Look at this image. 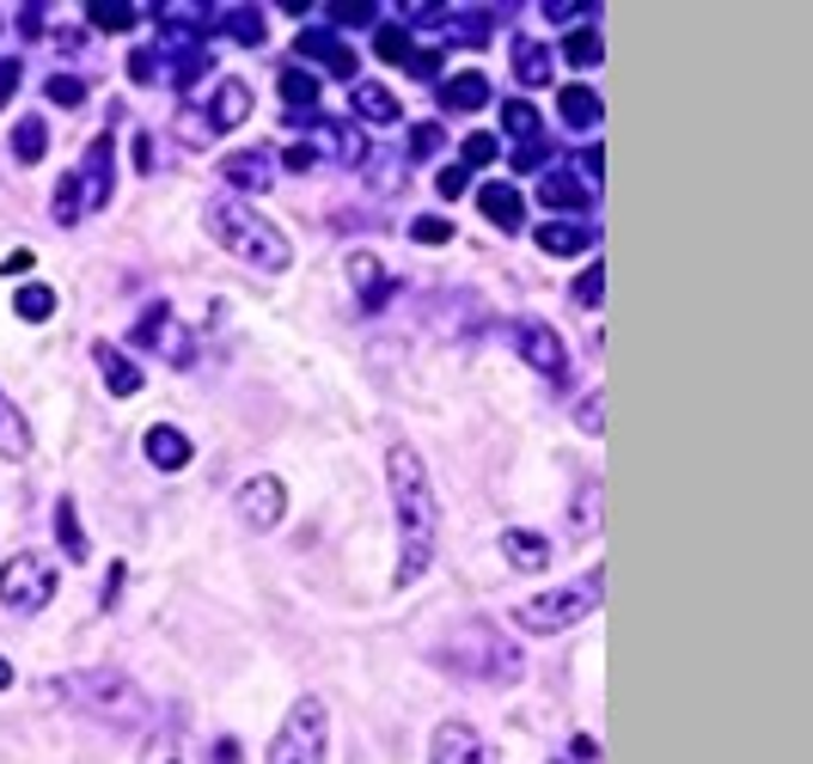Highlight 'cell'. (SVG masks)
Instances as JSON below:
<instances>
[{
	"mask_svg": "<svg viewBox=\"0 0 813 764\" xmlns=\"http://www.w3.org/2000/svg\"><path fill=\"white\" fill-rule=\"evenodd\" d=\"M386 484H392V514H398V587H416L434 563V544H441V508H434L422 453L398 441L386 453Z\"/></svg>",
	"mask_w": 813,
	"mask_h": 764,
	"instance_id": "1",
	"label": "cell"
},
{
	"mask_svg": "<svg viewBox=\"0 0 813 764\" xmlns=\"http://www.w3.org/2000/svg\"><path fill=\"white\" fill-rule=\"evenodd\" d=\"M202 226L214 233V245H226V257H239V264H251V269H288L294 264V245H288V233H282L276 221H263L251 202H239V197H214L209 209H202Z\"/></svg>",
	"mask_w": 813,
	"mask_h": 764,
	"instance_id": "2",
	"label": "cell"
},
{
	"mask_svg": "<svg viewBox=\"0 0 813 764\" xmlns=\"http://www.w3.org/2000/svg\"><path fill=\"white\" fill-rule=\"evenodd\" d=\"M441 667L460 672V679H472V686H508V679H520V648H514L496 624L477 618V624H465V630L446 636Z\"/></svg>",
	"mask_w": 813,
	"mask_h": 764,
	"instance_id": "3",
	"label": "cell"
},
{
	"mask_svg": "<svg viewBox=\"0 0 813 764\" xmlns=\"http://www.w3.org/2000/svg\"><path fill=\"white\" fill-rule=\"evenodd\" d=\"M110 190H117V141L110 135H98L93 147H86V159H80L74 172L62 178V190H55V226H74L80 214H93L110 202Z\"/></svg>",
	"mask_w": 813,
	"mask_h": 764,
	"instance_id": "4",
	"label": "cell"
},
{
	"mask_svg": "<svg viewBox=\"0 0 813 764\" xmlns=\"http://www.w3.org/2000/svg\"><path fill=\"white\" fill-rule=\"evenodd\" d=\"M600 593H605V569H588L576 587H551V593L520 599V606H514V624H520L526 636H557V630L588 618V612L600 606Z\"/></svg>",
	"mask_w": 813,
	"mask_h": 764,
	"instance_id": "5",
	"label": "cell"
},
{
	"mask_svg": "<svg viewBox=\"0 0 813 764\" xmlns=\"http://www.w3.org/2000/svg\"><path fill=\"white\" fill-rule=\"evenodd\" d=\"M330 746V710L325 698H294L282 715L276 740H270V764H325Z\"/></svg>",
	"mask_w": 813,
	"mask_h": 764,
	"instance_id": "6",
	"label": "cell"
},
{
	"mask_svg": "<svg viewBox=\"0 0 813 764\" xmlns=\"http://www.w3.org/2000/svg\"><path fill=\"white\" fill-rule=\"evenodd\" d=\"M67 703L98 715V722H110V728L141 722V691H135L123 672H74V679H67Z\"/></svg>",
	"mask_w": 813,
	"mask_h": 764,
	"instance_id": "7",
	"label": "cell"
},
{
	"mask_svg": "<svg viewBox=\"0 0 813 764\" xmlns=\"http://www.w3.org/2000/svg\"><path fill=\"white\" fill-rule=\"evenodd\" d=\"M55 599V563L43 551H19L0 563V606L7 612H43Z\"/></svg>",
	"mask_w": 813,
	"mask_h": 764,
	"instance_id": "8",
	"label": "cell"
},
{
	"mask_svg": "<svg viewBox=\"0 0 813 764\" xmlns=\"http://www.w3.org/2000/svg\"><path fill=\"white\" fill-rule=\"evenodd\" d=\"M514 349H520V361L532 373H545V380H569V343L545 325V318H520V325H514Z\"/></svg>",
	"mask_w": 813,
	"mask_h": 764,
	"instance_id": "9",
	"label": "cell"
},
{
	"mask_svg": "<svg viewBox=\"0 0 813 764\" xmlns=\"http://www.w3.org/2000/svg\"><path fill=\"white\" fill-rule=\"evenodd\" d=\"M282 514H288V484H282V477L263 471L239 489V520H245L251 532H276Z\"/></svg>",
	"mask_w": 813,
	"mask_h": 764,
	"instance_id": "10",
	"label": "cell"
},
{
	"mask_svg": "<svg viewBox=\"0 0 813 764\" xmlns=\"http://www.w3.org/2000/svg\"><path fill=\"white\" fill-rule=\"evenodd\" d=\"M129 343H135V349H166V361H171V368H190V361H197L190 337H184V330H171V306H166V300H154V306H147V318L129 330Z\"/></svg>",
	"mask_w": 813,
	"mask_h": 764,
	"instance_id": "11",
	"label": "cell"
},
{
	"mask_svg": "<svg viewBox=\"0 0 813 764\" xmlns=\"http://www.w3.org/2000/svg\"><path fill=\"white\" fill-rule=\"evenodd\" d=\"M154 19H159V31H166V50L178 55V50H197V38L202 31H214V7H197V0H166V7H154Z\"/></svg>",
	"mask_w": 813,
	"mask_h": 764,
	"instance_id": "12",
	"label": "cell"
},
{
	"mask_svg": "<svg viewBox=\"0 0 813 764\" xmlns=\"http://www.w3.org/2000/svg\"><path fill=\"white\" fill-rule=\"evenodd\" d=\"M294 50H300L306 62H318L330 79H355V67H361V55H355L349 43L337 38V31H318V25L300 31V38H294Z\"/></svg>",
	"mask_w": 813,
	"mask_h": 764,
	"instance_id": "13",
	"label": "cell"
},
{
	"mask_svg": "<svg viewBox=\"0 0 813 764\" xmlns=\"http://www.w3.org/2000/svg\"><path fill=\"white\" fill-rule=\"evenodd\" d=\"M221 178L233 190H245V197H257V190L276 184V153L270 147H239V153L221 159Z\"/></svg>",
	"mask_w": 813,
	"mask_h": 764,
	"instance_id": "14",
	"label": "cell"
},
{
	"mask_svg": "<svg viewBox=\"0 0 813 764\" xmlns=\"http://www.w3.org/2000/svg\"><path fill=\"white\" fill-rule=\"evenodd\" d=\"M429 764H489V752L472 722H441L434 728V746H429Z\"/></svg>",
	"mask_w": 813,
	"mask_h": 764,
	"instance_id": "15",
	"label": "cell"
},
{
	"mask_svg": "<svg viewBox=\"0 0 813 764\" xmlns=\"http://www.w3.org/2000/svg\"><path fill=\"white\" fill-rule=\"evenodd\" d=\"M489 105V74L484 67H460V74L441 79V110H453V117H472V110Z\"/></svg>",
	"mask_w": 813,
	"mask_h": 764,
	"instance_id": "16",
	"label": "cell"
},
{
	"mask_svg": "<svg viewBox=\"0 0 813 764\" xmlns=\"http://www.w3.org/2000/svg\"><path fill=\"white\" fill-rule=\"evenodd\" d=\"M141 453H147V465H159V471H184L197 447H190L184 428H171V422H154V428L141 435Z\"/></svg>",
	"mask_w": 813,
	"mask_h": 764,
	"instance_id": "17",
	"label": "cell"
},
{
	"mask_svg": "<svg viewBox=\"0 0 813 764\" xmlns=\"http://www.w3.org/2000/svg\"><path fill=\"white\" fill-rule=\"evenodd\" d=\"M538 202L557 209V214H581L593 202V190L581 184L576 172H563V166H545V178H538Z\"/></svg>",
	"mask_w": 813,
	"mask_h": 764,
	"instance_id": "18",
	"label": "cell"
},
{
	"mask_svg": "<svg viewBox=\"0 0 813 764\" xmlns=\"http://www.w3.org/2000/svg\"><path fill=\"white\" fill-rule=\"evenodd\" d=\"M477 209H484V221H496L501 233H520L526 226V197L514 184H484L477 190Z\"/></svg>",
	"mask_w": 813,
	"mask_h": 764,
	"instance_id": "19",
	"label": "cell"
},
{
	"mask_svg": "<svg viewBox=\"0 0 813 764\" xmlns=\"http://www.w3.org/2000/svg\"><path fill=\"white\" fill-rule=\"evenodd\" d=\"M245 117H251V86H245V79H214L209 129H239Z\"/></svg>",
	"mask_w": 813,
	"mask_h": 764,
	"instance_id": "20",
	"label": "cell"
},
{
	"mask_svg": "<svg viewBox=\"0 0 813 764\" xmlns=\"http://www.w3.org/2000/svg\"><path fill=\"white\" fill-rule=\"evenodd\" d=\"M93 361H98V373H105V385H110V397H135L141 392V368H135L129 356H123L117 343H93Z\"/></svg>",
	"mask_w": 813,
	"mask_h": 764,
	"instance_id": "21",
	"label": "cell"
},
{
	"mask_svg": "<svg viewBox=\"0 0 813 764\" xmlns=\"http://www.w3.org/2000/svg\"><path fill=\"white\" fill-rule=\"evenodd\" d=\"M557 117H563V129H600V117H605V105H600V93L593 86H563L557 93Z\"/></svg>",
	"mask_w": 813,
	"mask_h": 764,
	"instance_id": "22",
	"label": "cell"
},
{
	"mask_svg": "<svg viewBox=\"0 0 813 764\" xmlns=\"http://www.w3.org/2000/svg\"><path fill=\"white\" fill-rule=\"evenodd\" d=\"M538 251H545V257H581V251H593V226L545 221V226H538Z\"/></svg>",
	"mask_w": 813,
	"mask_h": 764,
	"instance_id": "23",
	"label": "cell"
},
{
	"mask_svg": "<svg viewBox=\"0 0 813 764\" xmlns=\"http://www.w3.org/2000/svg\"><path fill=\"white\" fill-rule=\"evenodd\" d=\"M501 556H508L514 569H520V575H545V569H551V544L538 539V532H501Z\"/></svg>",
	"mask_w": 813,
	"mask_h": 764,
	"instance_id": "24",
	"label": "cell"
},
{
	"mask_svg": "<svg viewBox=\"0 0 813 764\" xmlns=\"http://www.w3.org/2000/svg\"><path fill=\"white\" fill-rule=\"evenodd\" d=\"M514 79H520L526 93H538V86H551V50L532 38H514Z\"/></svg>",
	"mask_w": 813,
	"mask_h": 764,
	"instance_id": "25",
	"label": "cell"
},
{
	"mask_svg": "<svg viewBox=\"0 0 813 764\" xmlns=\"http://www.w3.org/2000/svg\"><path fill=\"white\" fill-rule=\"evenodd\" d=\"M0 459H31V422L7 392H0Z\"/></svg>",
	"mask_w": 813,
	"mask_h": 764,
	"instance_id": "26",
	"label": "cell"
},
{
	"mask_svg": "<svg viewBox=\"0 0 813 764\" xmlns=\"http://www.w3.org/2000/svg\"><path fill=\"white\" fill-rule=\"evenodd\" d=\"M349 282L361 288V306H386V294H392V282H386V269H380V257H368V251H355L349 257Z\"/></svg>",
	"mask_w": 813,
	"mask_h": 764,
	"instance_id": "27",
	"label": "cell"
},
{
	"mask_svg": "<svg viewBox=\"0 0 813 764\" xmlns=\"http://www.w3.org/2000/svg\"><path fill=\"white\" fill-rule=\"evenodd\" d=\"M355 117L373 123V129H392L404 110H398V98L386 93V86H368V79H361V86H355Z\"/></svg>",
	"mask_w": 813,
	"mask_h": 764,
	"instance_id": "28",
	"label": "cell"
},
{
	"mask_svg": "<svg viewBox=\"0 0 813 764\" xmlns=\"http://www.w3.org/2000/svg\"><path fill=\"white\" fill-rule=\"evenodd\" d=\"M214 31L239 38L245 50H263V38H270V25H263V13H257V7H226V13L214 19Z\"/></svg>",
	"mask_w": 813,
	"mask_h": 764,
	"instance_id": "29",
	"label": "cell"
},
{
	"mask_svg": "<svg viewBox=\"0 0 813 764\" xmlns=\"http://www.w3.org/2000/svg\"><path fill=\"white\" fill-rule=\"evenodd\" d=\"M43 153H50V123H43V117H19L13 123V159H19V166H38Z\"/></svg>",
	"mask_w": 813,
	"mask_h": 764,
	"instance_id": "30",
	"label": "cell"
},
{
	"mask_svg": "<svg viewBox=\"0 0 813 764\" xmlns=\"http://www.w3.org/2000/svg\"><path fill=\"white\" fill-rule=\"evenodd\" d=\"M563 62H569V67H600V62H605V43H600V25H593V19H588V25H576V31L563 38Z\"/></svg>",
	"mask_w": 813,
	"mask_h": 764,
	"instance_id": "31",
	"label": "cell"
},
{
	"mask_svg": "<svg viewBox=\"0 0 813 764\" xmlns=\"http://www.w3.org/2000/svg\"><path fill=\"white\" fill-rule=\"evenodd\" d=\"M318 129H325L318 141L330 147V159H342V166H361V159H368V141H361L349 123H325V117H318Z\"/></svg>",
	"mask_w": 813,
	"mask_h": 764,
	"instance_id": "32",
	"label": "cell"
},
{
	"mask_svg": "<svg viewBox=\"0 0 813 764\" xmlns=\"http://www.w3.org/2000/svg\"><path fill=\"white\" fill-rule=\"evenodd\" d=\"M282 98H288V117H306L318 110V79L306 67H282Z\"/></svg>",
	"mask_w": 813,
	"mask_h": 764,
	"instance_id": "33",
	"label": "cell"
},
{
	"mask_svg": "<svg viewBox=\"0 0 813 764\" xmlns=\"http://www.w3.org/2000/svg\"><path fill=\"white\" fill-rule=\"evenodd\" d=\"M55 539H62V551L74 556V563H86V551H93V544H86V527H80V508H74V501H55Z\"/></svg>",
	"mask_w": 813,
	"mask_h": 764,
	"instance_id": "34",
	"label": "cell"
},
{
	"mask_svg": "<svg viewBox=\"0 0 813 764\" xmlns=\"http://www.w3.org/2000/svg\"><path fill=\"white\" fill-rule=\"evenodd\" d=\"M501 129H508V135H514V141H520V147L545 141V135H538V110L526 105V98H508V105H501Z\"/></svg>",
	"mask_w": 813,
	"mask_h": 764,
	"instance_id": "35",
	"label": "cell"
},
{
	"mask_svg": "<svg viewBox=\"0 0 813 764\" xmlns=\"http://www.w3.org/2000/svg\"><path fill=\"white\" fill-rule=\"evenodd\" d=\"M13 312L25 318V325H43V318L55 312V288H43V282H25V288L13 294Z\"/></svg>",
	"mask_w": 813,
	"mask_h": 764,
	"instance_id": "36",
	"label": "cell"
},
{
	"mask_svg": "<svg viewBox=\"0 0 813 764\" xmlns=\"http://www.w3.org/2000/svg\"><path fill=\"white\" fill-rule=\"evenodd\" d=\"M43 98H50V105H62V110H80L86 98H93V86H86L80 74H50V79H43Z\"/></svg>",
	"mask_w": 813,
	"mask_h": 764,
	"instance_id": "37",
	"label": "cell"
},
{
	"mask_svg": "<svg viewBox=\"0 0 813 764\" xmlns=\"http://www.w3.org/2000/svg\"><path fill=\"white\" fill-rule=\"evenodd\" d=\"M373 55H380V62H398V67H404L410 55H416V43H410V31H404V25H373Z\"/></svg>",
	"mask_w": 813,
	"mask_h": 764,
	"instance_id": "38",
	"label": "cell"
},
{
	"mask_svg": "<svg viewBox=\"0 0 813 764\" xmlns=\"http://www.w3.org/2000/svg\"><path fill=\"white\" fill-rule=\"evenodd\" d=\"M496 153H501V141H496V135H484V129H472V135L460 141V166H465V172H484V166H496Z\"/></svg>",
	"mask_w": 813,
	"mask_h": 764,
	"instance_id": "39",
	"label": "cell"
},
{
	"mask_svg": "<svg viewBox=\"0 0 813 764\" xmlns=\"http://www.w3.org/2000/svg\"><path fill=\"white\" fill-rule=\"evenodd\" d=\"M569 294H576V306L600 312V294H605V264H600V257H588V269L576 276V288H569Z\"/></svg>",
	"mask_w": 813,
	"mask_h": 764,
	"instance_id": "40",
	"label": "cell"
},
{
	"mask_svg": "<svg viewBox=\"0 0 813 764\" xmlns=\"http://www.w3.org/2000/svg\"><path fill=\"white\" fill-rule=\"evenodd\" d=\"M135 764H184V740L171 734V728H159V734L141 746V758H135Z\"/></svg>",
	"mask_w": 813,
	"mask_h": 764,
	"instance_id": "41",
	"label": "cell"
},
{
	"mask_svg": "<svg viewBox=\"0 0 813 764\" xmlns=\"http://www.w3.org/2000/svg\"><path fill=\"white\" fill-rule=\"evenodd\" d=\"M410 238H416V245H446V238H453V221H446V214H416V221H410Z\"/></svg>",
	"mask_w": 813,
	"mask_h": 764,
	"instance_id": "42",
	"label": "cell"
},
{
	"mask_svg": "<svg viewBox=\"0 0 813 764\" xmlns=\"http://www.w3.org/2000/svg\"><path fill=\"white\" fill-rule=\"evenodd\" d=\"M446 147V129L441 123H416V129H410V159H434Z\"/></svg>",
	"mask_w": 813,
	"mask_h": 764,
	"instance_id": "43",
	"label": "cell"
},
{
	"mask_svg": "<svg viewBox=\"0 0 813 764\" xmlns=\"http://www.w3.org/2000/svg\"><path fill=\"white\" fill-rule=\"evenodd\" d=\"M325 19L330 25H380V7H368V0L361 7H325Z\"/></svg>",
	"mask_w": 813,
	"mask_h": 764,
	"instance_id": "44",
	"label": "cell"
},
{
	"mask_svg": "<svg viewBox=\"0 0 813 764\" xmlns=\"http://www.w3.org/2000/svg\"><path fill=\"white\" fill-rule=\"evenodd\" d=\"M135 19H141L135 7H93V25L98 31H135Z\"/></svg>",
	"mask_w": 813,
	"mask_h": 764,
	"instance_id": "45",
	"label": "cell"
},
{
	"mask_svg": "<svg viewBox=\"0 0 813 764\" xmlns=\"http://www.w3.org/2000/svg\"><path fill=\"white\" fill-rule=\"evenodd\" d=\"M576 166H581V184H588L593 197H600V178H605V153H600V147H581V153H576Z\"/></svg>",
	"mask_w": 813,
	"mask_h": 764,
	"instance_id": "46",
	"label": "cell"
},
{
	"mask_svg": "<svg viewBox=\"0 0 813 764\" xmlns=\"http://www.w3.org/2000/svg\"><path fill=\"white\" fill-rule=\"evenodd\" d=\"M576 527L593 532L600 527V484H581V508H576Z\"/></svg>",
	"mask_w": 813,
	"mask_h": 764,
	"instance_id": "47",
	"label": "cell"
},
{
	"mask_svg": "<svg viewBox=\"0 0 813 764\" xmlns=\"http://www.w3.org/2000/svg\"><path fill=\"white\" fill-rule=\"evenodd\" d=\"M398 178H404V166H392V153H373V166H368V184H380V190H398Z\"/></svg>",
	"mask_w": 813,
	"mask_h": 764,
	"instance_id": "48",
	"label": "cell"
},
{
	"mask_svg": "<svg viewBox=\"0 0 813 764\" xmlns=\"http://www.w3.org/2000/svg\"><path fill=\"white\" fill-rule=\"evenodd\" d=\"M576 422L588 428V435H600V428H605V397L588 392V397H581V410H576Z\"/></svg>",
	"mask_w": 813,
	"mask_h": 764,
	"instance_id": "49",
	"label": "cell"
},
{
	"mask_svg": "<svg viewBox=\"0 0 813 764\" xmlns=\"http://www.w3.org/2000/svg\"><path fill=\"white\" fill-rule=\"evenodd\" d=\"M129 79H159V50H129Z\"/></svg>",
	"mask_w": 813,
	"mask_h": 764,
	"instance_id": "50",
	"label": "cell"
},
{
	"mask_svg": "<svg viewBox=\"0 0 813 764\" xmlns=\"http://www.w3.org/2000/svg\"><path fill=\"white\" fill-rule=\"evenodd\" d=\"M410 74H416V79H441V50H416V55H410Z\"/></svg>",
	"mask_w": 813,
	"mask_h": 764,
	"instance_id": "51",
	"label": "cell"
},
{
	"mask_svg": "<svg viewBox=\"0 0 813 764\" xmlns=\"http://www.w3.org/2000/svg\"><path fill=\"white\" fill-rule=\"evenodd\" d=\"M282 166H288V172H313L318 166V147H306V141H294L288 153H282Z\"/></svg>",
	"mask_w": 813,
	"mask_h": 764,
	"instance_id": "52",
	"label": "cell"
},
{
	"mask_svg": "<svg viewBox=\"0 0 813 764\" xmlns=\"http://www.w3.org/2000/svg\"><path fill=\"white\" fill-rule=\"evenodd\" d=\"M465 184H472V172H465V166H446V172L434 178V190H441V197H460Z\"/></svg>",
	"mask_w": 813,
	"mask_h": 764,
	"instance_id": "53",
	"label": "cell"
},
{
	"mask_svg": "<svg viewBox=\"0 0 813 764\" xmlns=\"http://www.w3.org/2000/svg\"><path fill=\"white\" fill-rule=\"evenodd\" d=\"M55 50H62V55H80V50H86V31H80V25H62V31H55Z\"/></svg>",
	"mask_w": 813,
	"mask_h": 764,
	"instance_id": "54",
	"label": "cell"
},
{
	"mask_svg": "<svg viewBox=\"0 0 813 764\" xmlns=\"http://www.w3.org/2000/svg\"><path fill=\"white\" fill-rule=\"evenodd\" d=\"M19 74H25V67H19L13 55H7V62H0V105H7V93L19 86Z\"/></svg>",
	"mask_w": 813,
	"mask_h": 764,
	"instance_id": "55",
	"label": "cell"
},
{
	"mask_svg": "<svg viewBox=\"0 0 813 764\" xmlns=\"http://www.w3.org/2000/svg\"><path fill=\"white\" fill-rule=\"evenodd\" d=\"M135 166H141V172H154L159 159H154V135H135Z\"/></svg>",
	"mask_w": 813,
	"mask_h": 764,
	"instance_id": "56",
	"label": "cell"
},
{
	"mask_svg": "<svg viewBox=\"0 0 813 764\" xmlns=\"http://www.w3.org/2000/svg\"><path fill=\"white\" fill-rule=\"evenodd\" d=\"M19 31H25V43L38 38V31H43V7H25V13H19Z\"/></svg>",
	"mask_w": 813,
	"mask_h": 764,
	"instance_id": "57",
	"label": "cell"
},
{
	"mask_svg": "<svg viewBox=\"0 0 813 764\" xmlns=\"http://www.w3.org/2000/svg\"><path fill=\"white\" fill-rule=\"evenodd\" d=\"M214 764H239V740H233V734L214 740Z\"/></svg>",
	"mask_w": 813,
	"mask_h": 764,
	"instance_id": "58",
	"label": "cell"
},
{
	"mask_svg": "<svg viewBox=\"0 0 813 764\" xmlns=\"http://www.w3.org/2000/svg\"><path fill=\"white\" fill-rule=\"evenodd\" d=\"M576 758H600V740H593V734H576Z\"/></svg>",
	"mask_w": 813,
	"mask_h": 764,
	"instance_id": "59",
	"label": "cell"
},
{
	"mask_svg": "<svg viewBox=\"0 0 813 764\" xmlns=\"http://www.w3.org/2000/svg\"><path fill=\"white\" fill-rule=\"evenodd\" d=\"M7 686H13V660L0 655V691H7Z\"/></svg>",
	"mask_w": 813,
	"mask_h": 764,
	"instance_id": "60",
	"label": "cell"
}]
</instances>
